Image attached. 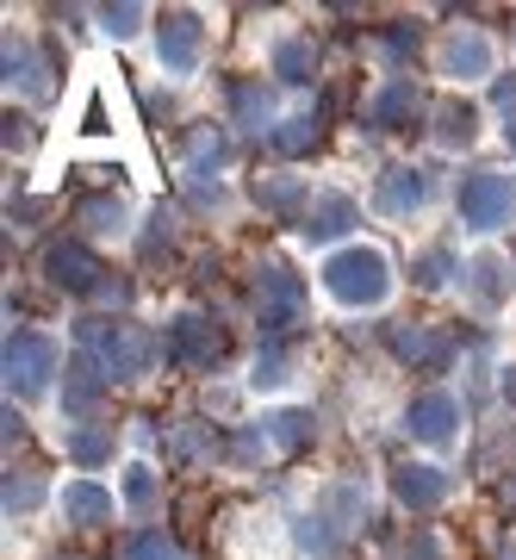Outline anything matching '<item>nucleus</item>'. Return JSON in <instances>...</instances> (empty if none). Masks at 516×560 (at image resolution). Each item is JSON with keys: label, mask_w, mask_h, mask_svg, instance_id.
Instances as JSON below:
<instances>
[{"label": "nucleus", "mask_w": 516, "mask_h": 560, "mask_svg": "<svg viewBox=\"0 0 516 560\" xmlns=\"http://www.w3.org/2000/svg\"><path fill=\"white\" fill-rule=\"evenodd\" d=\"M318 287L330 293V305H342V312H379V305L392 300V256L379 249V243H342V249H330V256L318 261Z\"/></svg>", "instance_id": "f257e3e1"}, {"label": "nucleus", "mask_w": 516, "mask_h": 560, "mask_svg": "<svg viewBox=\"0 0 516 560\" xmlns=\"http://www.w3.org/2000/svg\"><path fill=\"white\" fill-rule=\"evenodd\" d=\"M75 342H81V355L99 361L106 381H143V374L156 368V355H162V342L131 318H81Z\"/></svg>", "instance_id": "f03ea898"}, {"label": "nucleus", "mask_w": 516, "mask_h": 560, "mask_svg": "<svg viewBox=\"0 0 516 560\" xmlns=\"http://www.w3.org/2000/svg\"><path fill=\"white\" fill-rule=\"evenodd\" d=\"M57 368H69L57 337H44V330H7V349H0L7 399H38V393H50Z\"/></svg>", "instance_id": "7ed1b4c3"}, {"label": "nucleus", "mask_w": 516, "mask_h": 560, "mask_svg": "<svg viewBox=\"0 0 516 560\" xmlns=\"http://www.w3.org/2000/svg\"><path fill=\"white\" fill-rule=\"evenodd\" d=\"M455 212H460V224H467L473 237L504 231V224L516 219V168H473V175L460 180Z\"/></svg>", "instance_id": "20e7f679"}, {"label": "nucleus", "mask_w": 516, "mask_h": 560, "mask_svg": "<svg viewBox=\"0 0 516 560\" xmlns=\"http://www.w3.org/2000/svg\"><path fill=\"white\" fill-rule=\"evenodd\" d=\"M305 305H312V287H305L286 261H261L256 268V324H261V337L286 342L293 324L305 318Z\"/></svg>", "instance_id": "39448f33"}, {"label": "nucleus", "mask_w": 516, "mask_h": 560, "mask_svg": "<svg viewBox=\"0 0 516 560\" xmlns=\"http://www.w3.org/2000/svg\"><path fill=\"white\" fill-rule=\"evenodd\" d=\"M199 62H206V13L162 7L156 13V69L187 81V75H199Z\"/></svg>", "instance_id": "423d86ee"}, {"label": "nucleus", "mask_w": 516, "mask_h": 560, "mask_svg": "<svg viewBox=\"0 0 516 560\" xmlns=\"http://www.w3.org/2000/svg\"><path fill=\"white\" fill-rule=\"evenodd\" d=\"M44 280L57 287V293H69V300H99L106 293V261L94 256V243L87 237H57L44 243Z\"/></svg>", "instance_id": "0eeeda50"}, {"label": "nucleus", "mask_w": 516, "mask_h": 560, "mask_svg": "<svg viewBox=\"0 0 516 560\" xmlns=\"http://www.w3.org/2000/svg\"><path fill=\"white\" fill-rule=\"evenodd\" d=\"M162 361L180 368V374H212L224 361V330L199 312H175L168 330H162Z\"/></svg>", "instance_id": "6e6552de"}, {"label": "nucleus", "mask_w": 516, "mask_h": 560, "mask_svg": "<svg viewBox=\"0 0 516 560\" xmlns=\"http://www.w3.org/2000/svg\"><path fill=\"white\" fill-rule=\"evenodd\" d=\"M436 75H448L455 88H473V81H497V44L479 32V25H448L436 44Z\"/></svg>", "instance_id": "1a4fd4ad"}, {"label": "nucleus", "mask_w": 516, "mask_h": 560, "mask_svg": "<svg viewBox=\"0 0 516 560\" xmlns=\"http://www.w3.org/2000/svg\"><path fill=\"white\" fill-rule=\"evenodd\" d=\"M460 430H467V405L448 393V386H430L404 405V436L423 442V448H455Z\"/></svg>", "instance_id": "9d476101"}, {"label": "nucleus", "mask_w": 516, "mask_h": 560, "mask_svg": "<svg viewBox=\"0 0 516 560\" xmlns=\"http://www.w3.org/2000/svg\"><path fill=\"white\" fill-rule=\"evenodd\" d=\"M392 499L411 511V517H430L455 499V474L436 467V460H398L392 467Z\"/></svg>", "instance_id": "9b49d317"}, {"label": "nucleus", "mask_w": 516, "mask_h": 560, "mask_svg": "<svg viewBox=\"0 0 516 560\" xmlns=\"http://www.w3.org/2000/svg\"><path fill=\"white\" fill-rule=\"evenodd\" d=\"M57 517L69 529H106V523L119 517V492L99 486L94 474H75V480L57 486Z\"/></svg>", "instance_id": "f8f14e48"}, {"label": "nucleus", "mask_w": 516, "mask_h": 560, "mask_svg": "<svg viewBox=\"0 0 516 560\" xmlns=\"http://www.w3.org/2000/svg\"><path fill=\"white\" fill-rule=\"evenodd\" d=\"M361 224V206L349 200V194H337V187H324V194H312L305 200V212L293 219V231H298V243H337L342 249V237Z\"/></svg>", "instance_id": "ddd939ff"}, {"label": "nucleus", "mask_w": 516, "mask_h": 560, "mask_svg": "<svg viewBox=\"0 0 516 560\" xmlns=\"http://www.w3.org/2000/svg\"><path fill=\"white\" fill-rule=\"evenodd\" d=\"M0 62H7V88H13V94H25V101H50V94H57L50 62H44V50L32 44V32H13V25H7Z\"/></svg>", "instance_id": "4468645a"}, {"label": "nucleus", "mask_w": 516, "mask_h": 560, "mask_svg": "<svg viewBox=\"0 0 516 560\" xmlns=\"http://www.w3.org/2000/svg\"><path fill=\"white\" fill-rule=\"evenodd\" d=\"M386 349H392L404 368L436 374V368H448V355H455V337L436 330V324H392V330H386Z\"/></svg>", "instance_id": "2eb2a0df"}, {"label": "nucleus", "mask_w": 516, "mask_h": 560, "mask_svg": "<svg viewBox=\"0 0 516 560\" xmlns=\"http://www.w3.org/2000/svg\"><path fill=\"white\" fill-rule=\"evenodd\" d=\"M423 200H430V175H423L418 162H392V168H379L374 206L386 212V219H418Z\"/></svg>", "instance_id": "dca6fc26"}, {"label": "nucleus", "mask_w": 516, "mask_h": 560, "mask_svg": "<svg viewBox=\"0 0 516 560\" xmlns=\"http://www.w3.org/2000/svg\"><path fill=\"white\" fill-rule=\"evenodd\" d=\"M106 386H113V381L99 374L94 355H69V368H62V418H69V423H94Z\"/></svg>", "instance_id": "f3484780"}, {"label": "nucleus", "mask_w": 516, "mask_h": 560, "mask_svg": "<svg viewBox=\"0 0 516 560\" xmlns=\"http://www.w3.org/2000/svg\"><path fill=\"white\" fill-rule=\"evenodd\" d=\"M479 131H485V113H479L473 101H460V94H448V101L430 113V143H436V150H448V156L473 150Z\"/></svg>", "instance_id": "a211bd4d"}, {"label": "nucleus", "mask_w": 516, "mask_h": 560, "mask_svg": "<svg viewBox=\"0 0 516 560\" xmlns=\"http://www.w3.org/2000/svg\"><path fill=\"white\" fill-rule=\"evenodd\" d=\"M231 162V131L224 125H212V119H199V125H187V143H180V168L194 180H212L219 187V168Z\"/></svg>", "instance_id": "6ab92c4d"}, {"label": "nucleus", "mask_w": 516, "mask_h": 560, "mask_svg": "<svg viewBox=\"0 0 516 560\" xmlns=\"http://www.w3.org/2000/svg\"><path fill=\"white\" fill-rule=\"evenodd\" d=\"M418 113H423V94H418L411 75H386L374 88V101H367V125H374V131H404Z\"/></svg>", "instance_id": "aec40b11"}, {"label": "nucleus", "mask_w": 516, "mask_h": 560, "mask_svg": "<svg viewBox=\"0 0 516 560\" xmlns=\"http://www.w3.org/2000/svg\"><path fill=\"white\" fill-rule=\"evenodd\" d=\"M256 430H261V442H268V455H298L305 442L318 436V418L298 411V405H280V411H261Z\"/></svg>", "instance_id": "412c9836"}, {"label": "nucleus", "mask_w": 516, "mask_h": 560, "mask_svg": "<svg viewBox=\"0 0 516 560\" xmlns=\"http://www.w3.org/2000/svg\"><path fill=\"white\" fill-rule=\"evenodd\" d=\"M75 224H81V237H125L131 231V200H119V194H81Z\"/></svg>", "instance_id": "4be33fe9"}, {"label": "nucleus", "mask_w": 516, "mask_h": 560, "mask_svg": "<svg viewBox=\"0 0 516 560\" xmlns=\"http://www.w3.org/2000/svg\"><path fill=\"white\" fill-rule=\"evenodd\" d=\"M268 69H274L286 88H305V81L318 75V44H312V32H286V38H274Z\"/></svg>", "instance_id": "5701e85b"}, {"label": "nucleus", "mask_w": 516, "mask_h": 560, "mask_svg": "<svg viewBox=\"0 0 516 560\" xmlns=\"http://www.w3.org/2000/svg\"><path fill=\"white\" fill-rule=\"evenodd\" d=\"M467 293H473L479 312H497L511 300V261L504 256H473L467 261Z\"/></svg>", "instance_id": "b1692460"}, {"label": "nucleus", "mask_w": 516, "mask_h": 560, "mask_svg": "<svg viewBox=\"0 0 516 560\" xmlns=\"http://www.w3.org/2000/svg\"><path fill=\"white\" fill-rule=\"evenodd\" d=\"M231 119L243 131H274V94L261 88V81H231Z\"/></svg>", "instance_id": "393cba45"}, {"label": "nucleus", "mask_w": 516, "mask_h": 560, "mask_svg": "<svg viewBox=\"0 0 516 560\" xmlns=\"http://www.w3.org/2000/svg\"><path fill=\"white\" fill-rule=\"evenodd\" d=\"M62 448H69V460L75 467H106L113 460V448H119V436H113V423H75L69 436H62Z\"/></svg>", "instance_id": "a878e982"}, {"label": "nucleus", "mask_w": 516, "mask_h": 560, "mask_svg": "<svg viewBox=\"0 0 516 560\" xmlns=\"http://www.w3.org/2000/svg\"><path fill=\"white\" fill-rule=\"evenodd\" d=\"M119 504L125 511H138V517H150L162 504V474L150 467V460H125V474H119Z\"/></svg>", "instance_id": "bb28decb"}, {"label": "nucleus", "mask_w": 516, "mask_h": 560, "mask_svg": "<svg viewBox=\"0 0 516 560\" xmlns=\"http://www.w3.org/2000/svg\"><path fill=\"white\" fill-rule=\"evenodd\" d=\"M212 455H219V436H212V423L180 418L175 430H168V460H175V467H199V460H212Z\"/></svg>", "instance_id": "cd10ccee"}, {"label": "nucleus", "mask_w": 516, "mask_h": 560, "mask_svg": "<svg viewBox=\"0 0 516 560\" xmlns=\"http://www.w3.org/2000/svg\"><path fill=\"white\" fill-rule=\"evenodd\" d=\"M94 25H99V38L125 44V38H138L143 25H156V13L143 0H106V7H94Z\"/></svg>", "instance_id": "c85d7f7f"}, {"label": "nucleus", "mask_w": 516, "mask_h": 560, "mask_svg": "<svg viewBox=\"0 0 516 560\" xmlns=\"http://www.w3.org/2000/svg\"><path fill=\"white\" fill-rule=\"evenodd\" d=\"M318 138H324L318 113H286V119L268 131V143H274L280 156H305V150H318Z\"/></svg>", "instance_id": "c756f323"}, {"label": "nucleus", "mask_w": 516, "mask_h": 560, "mask_svg": "<svg viewBox=\"0 0 516 560\" xmlns=\"http://www.w3.org/2000/svg\"><path fill=\"white\" fill-rule=\"evenodd\" d=\"M286 381H293V349H286V342H261L256 368H249V386H256V393H280Z\"/></svg>", "instance_id": "7c9ffc66"}, {"label": "nucleus", "mask_w": 516, "mask_h": 560, "mask_svg": "<svg viewBox=\"0 0 516 560\" xmlns=\"http://www.w3.org/2000/svg\"><path fill=\"white\" fill-rule=\"evenodd\" d=\"M0 504H7V517H32V511L44 504V480L38 474H25V467H13L7 486H0Z\"/></svg>", "instance_id": "2f4dec72"}, {"label": "nucleus", "mask_w": 516, "mask_h": 560, "mask_svg": "<svg viewBox=\"0 0 516 560\" xmlns=\"http://www.w3.org/2000/svg\"><path fill=\"white\" fill-rule=\"evenodd\" d=\"M125 560H187V555H180V541L168 536V529L143 523V529H131V541H125Z\"/></svg>", "instance_id": "473e14b6"}, {"label": "nucleus", "mask_w": 516, "mask_h": 560, "mask_svg": "<svg viewBox=\"0 0 516 560\" xmlns=\"http://www.w3.org/2000/svg\"><path fill=\"white\" fill-rule=\"evenodd\" d=\"M256 200L268 206V212H305V200H312V194H305V180L298 175H268V180H256Z\"/></svg>", "instance_id": "72a5a7b5"}, {"label": "nucleus", "mask_w": 516, "mask_h": 560, "mask_svg": "<svg viewBox=\"0 0 516 560\" xmlns=\"http://www.w3.org/2000/svg\"><path fill=\"white\" fill-rule=\"evenodd\" d=\"M460 275V261H455V249H423L418 261H411V280H418L423 293H442L448 280Z\"/></svg>", "instance_id": "f704fd0d"}, {"label": "nucleus", "mask_w": 516, "mask_h": 560, "mask_svg": "<svg viewBox=\"0 0 516 560\" xmlns=\"http://www.w3.org/2000/svg\"><path fill=\"white\" fill-rule=\"evenodd\" d=\"M330 523L337 517H324V511H312V517H293V541L298 548H305V555H330V548H337V529H330Z\"/></svg>", "instance_id": "c9c22d12"}, {"label": "nucleus", "mask_w": 516, "mask_h": 560, "mask_svg": "<svg viewBox=\"0 0 516 560\" xmlns=\"http://www.w3.org/2000/svg\"><path fill=\"white\" fill-rule=\"evenodd\" d=\"M330 504H337V523L367 517V492H361V486H337V492H330Z\"/></svg>", "instance_id": "e433bc0d"}, {"label": "nucleus", "mask_w": 516, "mask_h": 560, "mask_svg": "<svg viewBox=\"0 0 516 560\" xmlns=\"http://www.w3.org/2000/svg\"><path fill=\"white\" fill-rule=\"evenodd\" d=\"M492 106H497V119H511V131H516V75L492 81Z\"/></svg>", "instance_id": "4c0bfd02"}, {"label": "nucleus", "mask_w": 516, "mask_h": 560, "mask_svg": "<svg viewBox=\"0 0 516 560\" xmlns=\"http://www.w3.org/2000/svg\"><path fill=\"white\" fill-rule=\"evenodd\" d=\"M25 125H32V119H13V113H7V150H25V143H32Z\"/></svg>", "instance_id": "58836bf2"}, {"label": "nucleus", "mask_w": 516, "mask_h": 560, "mask_svg": "<svg viewBox=\"0 0 516 560\" xmlns=\"http://www.w3.org/2000/svg\"><path fill=\"white\" fill-rule=\"evenodd\" d=\"M398 560H436V541H430V536L418 529V536H411V548H404Z\"/></svg>", "instance_id": "ea45409f"}, {"label": "nucleus", "mask_w": 516, "mask_h": 560, "mask_svg": "<svg viewBox=\"0 0 516 560\" xmlns=\"http://www.w3.org/2000/svg\"><path fill=\"white\" fill-rule=\"evenodd\" d=\"M0 423H7V448H13V442L25 436V418L13 411V399H7V411H0Z\"/></svg>", "instance_id": "a19ab883"}, {"label": "nucleus", "mask_w": 516, "mask_h": 560, "mask_svg": "<svg viewBox=\"0 0 516 560\" xmlns=\"http://www.w3.org/2000/svg\"><path fill=\"white\" fill-rule=\"evenodd\" d=\"M504 399H511V405H516V368H511V381H504Z\"/></svg>", "instance_id": "79ce46f5"}, {"label": "nucleus", "mask_w": 516, "mask_h": 560, "mask_svg": "<svg viewBox=\"0 0 516 560\" xmlns=\"http://www.w3.org/2000/svg\"><path fill=\"white\" fill-rule=\"evenodd\" d=\"M511 150H516V131H511Z\"/></svg>", "instance_id": "37998d69"}]
</instances>
